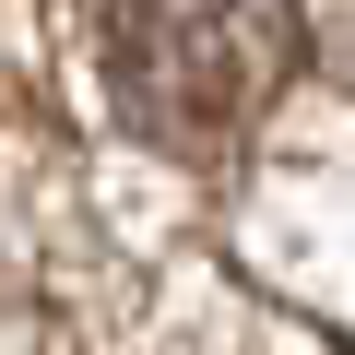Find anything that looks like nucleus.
I'll return each instance as SVG.
<instances>
[{
	"label": "nucleus",
	"mask_w": 355,
	"mask_h": 355,
	"mask_svg": "<svg viewBox=\"0 0 355 355\" xmlns=\"http://www.w3.org/2000/svg\"><path fill=\"white\" fill-rule=\"evenodd\" d=\"M95 36L119 60V107L178 154L237 142L296 71V12H107Z\"/></svg>",
	"instance_id": "1"
}]
</instances>
